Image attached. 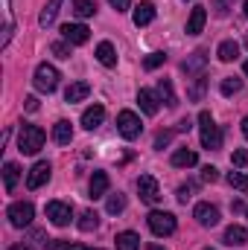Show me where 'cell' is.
<instances>
[{"mask_svg": "<svg viewBox=\"0 0 248 250\" xmlns=\"http://www.w3.org/2000/svg\"><path fill=\"white\" fill-rule=\"evenodd\" d=\"M198 134H201V146H204L207 151L222 148V128L213 123L210 111H201V114H198Z\"/></svg>", "mask_w": 248, "mask_h": 250, "instance_id": "1", "label": "cell"}, {"mask_svg": "<svg viewBox=\"0 0 248 250\" xmlns=\"http://www.w3.org/2000/svg\"><path fill=\"white\" fill-rule=\"evenodd\" d=\"M44 140H47L44 128L24 123L21 125V134H18V148H21L24 154H38V151L44 148Z\"/></svg>", "mask_w": 248, "mask_h": 250, "instance_id": "2", "label": "cell"}, {"mask_svg": "<svg viewBox=\"0 0 248 250\" xmlns=\"http://www.w3.org/2000/svg\"><path fill=\"white\" fill-rule=\"evenodd\" d=\"M146 224H149V230L155 233V236H173L175 233V227H178V221H175V215L173 212H164V209H152L149 212V218H146Z\"/></svg>", "mask_w": 248, "mask_h": 250, "instance_id": "3", "label": "cell"}, {"mask_svg": "<svg viewBox=\"0 0 248 250\" xmlns=\"http://www.w3.org/2000/svg\"><path fill=\"white\" fill-rule=\"evenodd\" d=\"M59 70L53 67V64H38L35 67V76H32V84H35V90H41V93H53L56 87H59Z\"/></svg>", "mask_w": 248, "mask_h": 250, "instance_id": "4", "label": "cell"}, {"mask_svg": "<svg viewBox=\"0 0 248 250\" xmlns=\"http://www.w3.org/2000/svg\"><path fill=\"white\" fill-rule=\"evenodd\" d=\"M6 218H9V224H12V227L24 230V227H29V224H32V218H35V207H32L29 201H15V204L6 209Z\"/></svg>", "mask_w": 248, "mask_h": 250, "instance_id": "5", "label": "cell"}, {"mask_svg": "<svg viewBox=\"0 0 248 250\" xmlns=\"http://www.w3.org/2000/svg\"><path fill=\"white\" fill-rule=\"evenodd\" d=\"M117 131L123 134L125 140H137V137H140V131H143L140 117H137L134 111H120V114H117Z\"/></svg>", "mask_w": 248, "mask_h": 250, "instance_id": "6", "label": "cell"}, {"mask_svg": "<svg viewBox=\"0 0 248 250\" xmlns=\"http://www.w3.org/2000/svg\"><path fill=\"white\" fill-rule=\"evenodd\" d=\"M137 192H140V201L149 204V207L161 201V187H158V181L152 175H140L137 178Z\"/></svg>", "mask_w": 248, "mask_h": 250, "instance_id": "7", "label": "cell"}, {"mask_svg": "<svg viewBox=\"0 0 248 250\" xmlns=\"http://www.w3.org/2000/svg\"><path fill=\"white\" fill-rule=\"evenodd\" d=\"M47 218L56 224V227H67L70 218H73V207L67 201H50L47 204Z\"/></svg>", "mask_w": 248, "mask_h": 250, "instance_id": "8", "label": "cell"}, {"mask_svg": "<svg viewBox=\"0 0 248 250\" xmlns=\"http://www.w3.org/2000/svg\"><path fill=\"white\" fill-rule=\"evenodd\" d=\"M50 175H53V166H50L47 160H38V163L29 169V175H26V189H41L50 181Z\"/></svg>", "mask_w": 248, "mask_h": 250, "instance_id": "9", "label": "cell"}, {"mask_svg": "<svg viewBox=\"0 0 248 250\" xmlns=\"http://www.w3.org/2000/svg\"><path fill=\"white\" fill-rule=\"evenodd\" d=\"M193 218H196L201 227H216V224H219V209H216L213 204L201 201V204H196V209H193Z\"/></svg>", "mask_w": 248, "mask_h": 250, "instance_id": "10", "label": "cell"}, {"mask_svg": "<svg viewBox=\"0 0 248 250\" xmlns=\"http://www.w3.org/2000/svg\"><path fill=\"white\" fill-rule=\"evenodd\" d=\"M0 12H3V35H0V47H6L15 35V15H12V0H0Z\"/></svg>", "mask_w": 248, "mask_h": 250, "instance_id": "11", "label": "cell"}, {"mask_svg": "<svg viewBox=\"0 0 248 250\" xmlns=\"http://www.w3.org/2000/svg\"><path fill=\"white\" fill-rule=\"evenodd\" d=\"M62 35H64V41H67V44H88L91 29H88L85 23H64Z\"/></svg>", "mask_w": 248, "mask_h": 250, "instance_id": "12", "label": "cell"}, {"mask_svg": "<svg viewBox=\"0 0 248 250\" xmlns=\"http://www.w3.org/2000/svg\"><path fill=\"white\" fill-rule=\"evenodd\" d=\"M131 21H134V26H149V23L155 21V3H152V0H143V3H137V6H134V15H131Z\"/></svg>", "mask_w": 248, "mask_h": 250, "instance_id": "13", "label": "cell"}, {"mask_svg": "<svg viewBox=\"0 0 248 250\" xmlns=\"http://www.w3.org/2000/svg\"><path fill=\"white\" fill-rule=\"evenodd\" d=\"M204 64H207V50H196L193 56H187V59H184L181 70H184L187 76H201Z\"/></svg>", "mask_w": 248, "mask_h": 250, "instance_id": "14", "label": "cell"}, {"mask_svg": "<svg viewBox=\"0 0 248 250\" xmlns=\"http://www.w3.org/2000/svg\"><path fill=\"white\" fill-rule=\"evenodd\" d=\"M207 23V9L204 6H193L190 18H187V35H198Z\"/></svg>", "mask_w": 248, "mask_h": 250, "instance_id": "15", "label": "cell"}, {"mask_svg": "<svg viewBox=\"0 0 248 250\" xmlns=\"http://www.w3.org/2000/svg\"><path fill=\"white\" fill-rule=\"evenodd\" d=\"M170 163H173L175 169H190V166L198 163V154H196L193 148H175L173 157H170Z\"/></svg>", "mask_w": 248, "mask_h": 250, "instance_id": "16", "label": "cell"}, {"mask_svg": "<svg viewBox=\"0 0 248 250\" xmlns=\"http://www.w3.org/2000/svg\"><path fill=\"white\" fill-rule=\"evenodd\" d=\"M158 99H161L167 108H178V96H175L173 79H161V82H158Z\"/></svg>", "mask_w": 248, "mask_h": 250, "instance_id": "17", "label": "cell"}, {"mask_svg": "<svg viewBox=\"0 0 248 250\" xmlns=\"http://www.w3.org/2000/svg\"><path fill=\"white\" fill-rule=\"evenodd\" d=\"M97 62L102 67H117V50L111 41H99L97 44Z\"/></svg>", "mask_w": 248, "mask_h": 250, "instance_id": "18", "label": "cell"}, {"mask_svg": "<svg viewBox=\"0 0 248 250\" xmlns=\"http://www.w3.org/2000/svg\"><path fill=\"white\" fill-rule=\"evenodd\" d=\"M102 120H105V108H102V105H91V108H85V114H82V125H85L88 131L99 128Z\"/></svg>", "mask_w": 248, "mask_h": 250, "instance_id": "19", "label": "cell"}, {"mask_svg": "<svg viewBox=\"0 0 248 250\" xmlns=\"http://www.w3.org/2000/svg\"><path fill=\"white\" fill-rule=\"evenodd\" d=\"M108 187H111V181H108V172H94V178H91V187H88V192H91V198L97 201V198H105Z\"/></svg>", "mask_w": 248, "mask_h": 250, "instance_id": "20", "label": "cell"}, {"mask_svg": "<svg viewBox=\"0 0 248 250\" xmlns=\"http://www.w3.org/2000/svg\"><path fill=\"white\" fill-rule=\"evenodd\" d=\"M88 93H91V84L88 82H73L67 90H64V102H82V99H88Z\"/></svg>", "mask_w": 248, "mask_h": 250, "instance_id": "21", "label": "cell"}, {"mask_svg": "<svg viewBox=\"0 0 248 250\" xmlns=\"http://www.w3.org/2000/svg\"><path fill=\"white\" fill-rule=\"evenodd\" d=\"M246 242H248V230H246V227L231 224V227L225 230V245H231V248H243Z\"/></svg>", "mask_w": 248, "mask_h": 250, "instance_id": "22", "label": "cell"}, {"mask_svg": "<svg viewBox=\"0 0 248 250\" xmlns=\"http://www.w3.org/2000/svg\"><path fill=\"white\" fill-rule=\"evenodd\" d=\"M137 102H140V111H143L146 117H155V114H158V96H155L152 90L143 87V90L137 93Z\"/></svg>", "mask_w": 248, "mask_h": 250, "instance_id": "23", "label": "cell"}, {"mask_svg": "<svg viewBox=\"0 0 248 250\" xmlns=\"http://www.w3.org/2000/svg\"><path fill=\"white\" fill-rule=\"evenodd\" d=\"M53 140H56L59 146H70V140H73V125L67 123V120H59V123L53 125Z\"/></svg>", "mask_w": 248, "mask_h": 250, "instance_id": "24", "label": "cell"}, {"mask_svg": "<svg viewBox=\"0 0 248 250\" xmlns=\"http://www.w3.org/2000/svg\"><path fill=\"white\" fill-rule=\"evenodd\" d=\"M18 181H21V169H18V163L9 160V163L3 166V187H6V192H15Z\"/></svg>", "mask_w": 248, "mask_h": 250, "instance_id": "25", "label": "cell"}, {"mask_svg": "<svg viewBox=\"0 0 248 250\" xmlns=\"http://www.w3.org/2000/svg\"><path fill=\"white\" fill-rule=\"evenodd\" d=\"M59 6H62V0H50L44 9H41V15H38V23L47 29V26H53V21H56V15H59Z\"/></svg>", "mask_w": 248, "mask_h": 250, "instance_id": "26", "label": "cell"}, {"mask_svg": "<svg viewBox=\"0 0 248 250\" xmlns=\"http://www.w3.org/2000/svg\"><path fill=\"white\" fill-rule=\"evenodd\" d=\"M117 250H140V236L131 230L117 233Z\"/></svg>", "mask_w": 248, "mask_h": 250, "instance_id": "27", "label": "cell"}, {"mask_svg": "<svg viewBox=\"0 0 248 250\" xmlns=\"http://www.w3.org/2000/svg\"><path fill=\"white\" fill-rule=\"evenodd\" d=\"M73 15L76 18H94L97 15V0H73Z\"/></svg>", "mask_w": 248, "mask_h": 250, "instance_id": "28", "label": "cell"}, {"mask_svg": "<svg viewBox=\"0 0 248 250\" xmlns=\"http://www.w3.org/2000/svg\"><path fill=\"white\" fill-rule=\"evenodd\" d=\"M216 56H219V62H234L237 56H240V47H237V41H222L219 44V50H216Z\"/></svg>", "mask_w": 248, "mask_h": 250, "instance_id": "29", "label": "cell"}, {"mask_svg": "<svg viewBox=\"0 0 248 250\" xmlns=\"http://www.w3.org/2000/svg\"><path fill=\"white\" fill-rule=\"evenodd\" d=\"M219 90H222V96H237V93L243 90V79H237V76H225L222 84H219Z\"/></svg>", "mask_w": 248, "mask_h": 250, "instance_id": "30", "label": "cell"}, {"mask_svg": "<svg viewBox=\"0 0 248 250\" xmlns=\"http://www.w3.org/2000/svg\"><path fill=\"white\" fill-rule=\"evenodd\" d=\"M99 227V215L94 212V209H85L82 215H79V230L82 233H91V230H97Z\"/></svg>", "mask_w": 248, "mask_h": 250, "instance_id": "31", "label": "cell"}, {"mask_svg": "<svg viewBox=\"0 0 248 250\" xmlns=\"http://www.w3.org/2000/svg\"><path fill=\"white\" fill-rule=\"evenodd\" d=\"M105 209L111 212V215H117V212H123L125 209V195H108V204H105Z\"/></svg>", "mask_w": 248, "mask_h": 250, "instance_id": "32", "label": "cell"}, {"mask_svg": "<svg viewBox=\"0 0 248 250\" xmlns=\"http://www.w3.org/2000/svg\"><path fill=\"white\" fill-rule=\"evenodd\" d=\"M204 87H207V76L201 73V76H196V84L190 87V99H193V102H198V99L204 96Z\"/></svg>", "mask_w": 248, "mask_h": 250, "instance_id": "33", "label": "cell"}, {"mask_svg": "<svg viewBox=\"0 0 248 250\" xmlns=\"http://www.w3.org/2000/svg\"><path fill=\"white\" fill-rule=\"evenodd\" d=\"M228 184L234 189H240V192H248V175H243V172H228Z\"/></svg>", "mask_w": 248, "mask_h": 250, "instance_id": "34", "label": "cell"}, {"mask_svg": "<svg viewBox=\"0 0 248 250\" xmlns=\"http://www.w3.org/2000/svg\"><path fill=\"white\" fill-rule=\"evenodd\" d=\"M164 62H167V53H152V56L143 59V67H146V70H158Z\"/></svg>", "mask_w": 248, "mask_h": 250, "instance_id": "35", "label": "cell"}, {"mask_svg": "<svg viewBox=\"0 0 248 250\" xmlns=\"http://www.w3.org/2000/svg\"><path fill=\"white\" fill-rule=\"evenodd\" d=\"M70 47H73V44H67V41H56L50 50H53L56 59H70Z\"/></svg>", "mask_w": 248, "mask_h": 250, "instance_id": "36", "label": "cell"}, {"mask_svg": "<svg viewBox=\"0 0 248 250\" xmlns=\"http://www.w3.org/2000/svg\"><path fill=\"white\" fill-rule=\"evenodd\" d=\"M234 3H237V0H213V12H216L219 18H225V15L234 9Z\"/></svg>", "mask_w": 248, "mask_h": 250, "instance_id": "37", "label": "cell"}, {"mask_svg": "<svg viewBox=\"0 0 248 250\" xmlns=\"http://www.w3.org/2000/svg\"><path fill=\"white\" fill-rule=\"evenodd\" d=\"M231 163H234L237 169H243V166L248 163V151H246V148H237V151L231 154Z\"/></svg>", "mask_w": 248, "mask_h": 250, "instance_id": "38", "label": "cell"}, {"mask_svg": "<svg viewBox=\"0 0 248 250\" xmlns=\"http://www.w3.org/2000/svg\"><path fill=\"white\" fill-rule=\"evenodd\" d=\"M193 192H196V184H181V187H178V201L187 204V201L193 198Z\"/></svg>", "mask_w": 248, "mask_h": 250, "instance_id": "39", "label": "cell"}, {"mask_svg": "<svg viewBox=\"0 0 248 250\" xmlns=\"http://www.w3.org/2000/svg\"><path fill=\"white\" fill-rule=\"evenodd\" d=\"M216 178H219V169H216V166H204V169H201V181H207V184H213Z\"/></svg>", "mask_w": 248, "mask_h": 250, "instance_id": "40", "label": "cell"}, {"mask_svg": "<svg viewBox=\"0 0 248 250\" xmlns=\"http://www.w3.org/2000/svg\"><path fill=\"white\" fill-rule=\"evenodd\" d=\"M170 140H173V131H161V134L155 137V148H164V146H170Z\"/></svg>", "mask_w": 248, "mask_h": 250, "instance_id": "41", "label": "cell"}, {"mask_svg": "<svg viewBox=\"0 0 248 250\" xmlns=\"http://www.w3.org/2000/svg\"><path fill=\"white\" fill-rule=\"evenodd\" d=\"M47 250H73V245H70V242H64V239H56V242H50V245H47Z\"/></svg>", "mask_w": 248, "mask_h": 250, "instance_id": "42", "label": "cell"}, {"mask_svg": "<svg viewBox=\"0 0 248 250\" xmlns=\"http://www.w3.org/2000/svg\"><path fill=\"white\" fill-rule=\"evenodd\" d=\"M108 3H111L117 12H128V9H131V0H108Z\"/></svg>", "mask_w": 248, "mask_h": 250, "instance_id": "43", "label": "cell"}, {"mask_svg": "<svg viewBox=\"0 0 248 250\" xmlns=\"http://www.w3.org/2000/svg\"><path fill=\"white\" fill-rule=\"evenodd\" d=\"M24 108H26V111H38V99H35V96H26Z\"/></svg>", "mask_w": 248, "mask_h": 250, "instance_id": "44", "label": "cell"}, {"mask_svg": "<svg viewBox=\"0 0 248 250\" xmlns=\"http://www.w3.org/2000/svg\"><path fill=\"white\" fill-rule=\"evenodd\" d=\"M190 128H193V125H190V120H181V123L175 125V131H190Z\"/></svg>", "mask_w": 248, "mask_h": 250, "instance_id": "45", "label": "cell"}, {"mask_svg": "<svg viewBox=\"0 0 248 250\" xmlns=\"http://www.w3.org/2000/svg\"><path fill=\"white\" fill-rule=\"evenodd\" d=\"M143 250H167V248H164V245H155V242H149Z\"/></svg>", "mask_w": 248, "mask_h": 250, "instance_id": "46", "label": "cell"}, {"mask_svg": "<svg viewBox=\"0 0 248 250\" xmlns=\"http://www.w3.org/2000/svg\"><path fill=\"white\" fill-rule=\"evenodd\" d=\"M243 137L248 140V114H246V120H243Z\"/></svg>", "mask_w": 248, "mask_h": 250, "instance_id": "47", "label": "cell"}, {"mask_svg": "<svg viewBox=\"0 0 248 250\" xmlns=\"http://www.w3.org/2000/svg\"><path fill=\"white\" fill-rule=\"evenodd\" d=\"M12 250H32V248H29V245H15Z\"/></svg>", "mask_w": 248, "mask_h": 250, "instance_id": "48", "label": "cell"}, {"mask_svg": "<svg viewBox=\"0 0 248 250\" xmlns=\"http://www.w3.org/2000/svg\"><path fill=\"white\" fill-rule=\"evenodd\" d=\"M73 250H99V248H82V245H73Z\"/></svg>", "mask_w": 248, "mask_h": 250, "instance_id": "49", "label": "cell"}, {"mask_svg": "<svg viewBox=\"0 0 248 250\" xmlns=\"http://www.w3.org/2000/svg\"><path fill=\"white\" fill-rule=\"evenodd\" d=\"M243 73H246V76H248V62H246V64H243Z\"/></svg>", "mask_w": 248, "mask_h": 250, "instance_id": "50", "label": "cell"}, {"mask_svg": "<svg viewBox=\"0 0 248 250\" xmlns=\"http://www.w3.org/2000/svg\"><path fill=\"white\" fill-rule=\"evenodd\" d=\"M246 18H248V0H246Z\"/></svg>", "mask_w": 248, "mask_h": 250, "instance_id": "51", "label": "cell"}, {"mask_svg": "<svg viewBox=\"0 0 248 250\" xmlns=\"http://www.w3.org/2000/svg\"><path fill=\"white\" fill-rule=\"evenodd\" d=\"M246 47H248V35H246Z\"/></svg>", "mask_w": 248, "mask_h": 250, "instance_id": "52", "label": "cell"}, {"mask_svg": "<svg viewBox=\"0 0 248 250\" xmlns=\"http://www.w3.org/2000/svg\"><path fill=\"white\" fill-rule=\"evenodd\" d=\"M204 250H213V248H204Z\"/></svg>", "mask_w": 248, "mask_h": 250, "instance_id": "53", "label": "cell"}, {"mask_svg": "<svg viewBox=\"0 0 248 250\" xmlns=\"http://www.w3.org/2000/svg\"><path fill=\"white\" fill-rule=\"evenodd\" d=\"M246 215H248V209H246Z\"/></svg>", "mask_w": 248, "mask_h": 250, "instance_id": "54", "label": "cell"}]
</instances>
